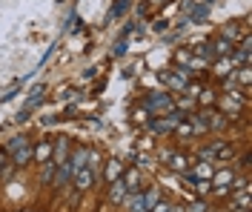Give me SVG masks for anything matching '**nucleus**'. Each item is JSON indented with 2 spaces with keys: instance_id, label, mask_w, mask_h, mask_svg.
<instances>
[{
  "instance_id": "f257e3e1",
  "label": "nucleus",
  "mask_w": 252,
  "mask_h": 212,
  "mask_svg": "<svg viewBox=\"0 0 252 212\" xmlns=\"http://www.w3.org/2000/svg\"><path fill=\"white\" fill-rule=\"evenodd\" d=\"M172 109H175V100L166 92H149L143 98V112H149V115H166Z\"/></svg>"
},
{
  "instance_id": "f03ea898",
  "label": "nucleus",
  "mask_w": 252,
  "mask_h": 212,
  "mask_svg": "<svg viewBox=\"0 0 252 212\" xmlns=\"http://www.w3.org/2000/svg\"><path fill=\"white\" fill-rule=\"evenodd\" d=\"M158 78H160L163 86H169L172 92H181V89H187L189 78H192V69H189V66H178L175 72H160Z\"/></svg>"
},
{
  "instance_id": "7ed1b4c3",
  "label": "nucleus",
  "mask_w": 252,
  "mask_h": 212,
  "mask_svg": "<svg viewBox=\"0 0 252 212\" xmlns=\"http://www.w3.org/2000/svg\"><path fill=\"white\" fill-rule=\"evenodd\" d=\"M212 192L215 195H229L232 189H235V172H229V169H223L218 175H212Z\"/></svg>"
},
{
  "instance_id": "20e7f679",
  "label": "nucleus",
  "mask_w": 252,
  "mask_h": 212,
  "mask_svg": "<svg viewBox=\"0 0 252 212\" xmlns=\"http://www.w3.org/2000/svg\"><path fill=\"white\" fill-rule=\"evenodd\" d=\"M187 115H184V109H172V112H166V118H158V121H152V129L155 132H172L181 121H184Z\"/></svg>"
},
{
  "instance_id": "39448f33",
  "label": "nucleus",
  "mask_w": 252,
  "mask_h": 212,
  "mask_svg": "<svg viewBox=\"0 0 252 212\" xmlns=\"http://www.w3.org/2000/svg\"><path fill=\"white\" fill-rule=\"evenodd\" d=\"M229 155H232V147L226 141H215L201 149V161H215V158H229Z\"/></svg>"
},
{
  "instance_id": "423d86ee",
  "label": "nucleus",
  "mask_w": 252,
  "mask_h": 212,
  "mask_svg": "<svg viewBox=\"0 0 252 212\" xmlns=\"http://www.w3.org/2000/svg\"><path fill=\"white\" fill-rule=\"evenodd\" d=\"M163 163H166L172 172H181V175L189 172V166H192L189 158H187V155H181V152H163Z\"/></svg>"
},
{
  "instance_id": "0eeeda50",
  "label": "nucleus",
  "mask_w": 252,
  "mask_h": 212,
  "mask_svg": "<svg viewBox=\"0 0 252 212\" xmlns=\"http://www.w3.org/2000/svg\"><path fill=\"white\" fill-rule=\"evenodd\" d=\"M72 178H75V189H78V192H86V189H92V186H94L97 175H94L89 166H83V169H78Z\"/></svg>"
},
{
  "instance_id": "6e6552de",
  "label": "nucleus",
  "mask_w": 252,
  "mask_h": 212,
  "mask_svg": "<svg viewBox=\"0 0 252 212\" xmlns=\"http://www.w3.org/2000/svg\"><path fill=\"white\" fill-rule=\"evenodd\" d=\"M195 181H212V175H215V166H212V161H198L195 163V169L189 172Z\"/></svg>"
},
{
  "instance_id": "1a4fd4ad",
  "label": "nucleus",
  "mask_w": 252,
  "mask_h": 212,
  "mask_svg": "<svg viewBox=\"0 0 252 212\" xmlns=\"http://www.w3.org/2000/svg\"><path fill=\"white\" fill-rule=\"evenodd\" d=\"M218 78H232L238 72V66L232 63V58H218V63H215V69H212Z\"/></svg>"
},
{
  "instance_id": "9d476101",
  "label": "nucleus",
  "mask_w": 252,
  "mask_h": 212,
  "mask_svg": "<svg viewBox=\"0 0 252 212\" xmlns=\"http://www.w3.org/2000/svg\"><path fill=\"white\" fill-rule=\"evenodd\" d=\"M126 195H129L126 183H124L121 178H115V181H112V189H109V201H112V204H124Z\"/></svg>"
},
{
  "instance_id": "9b49d317",
  "label": "nucleus",
  "mask_w": 252,
  "mask_h": 212,
  "mask_svg": "<svg viewBox=\"0 0 252 212\" xmlns=\"http://www.w3.org/2000/svg\"><path fill=\"white\" fill-rule=\"evenodd\" d=\"M184 9L189 12V20H192V23H201V20H206V15H209V0H206V3H201V6H192V3H187Z\"/></svg>"
},
{
  "instance_id": "f8f14e48",
  "label": "nucleus",
  "mask_w": 252,
  "mask_h": 212,
  "mask_svg": "<svg viewBox=\"0 0 252 212\" xmlns=\"http://www.w3.org/2000/svg\"><path fill=\"white\" fill-rule=\"evenodd\" d=\"M212 46V55H218V58H229L232 52H235V43L232 40H226V37H218L215 43H209Z\"/></svg>"
},
{
  "instance_id": "ddd939ff",
  "label": "nucleus",
  "mask_w": 252,
  "mask_h": 212,
  "mask_svg": "<svg viewBox=\"0 0 252 212\" xmlns=\"http://www.w3.org/2000/svg\"><path fill=\"white\" fill-rule=\"evenodd\" d=\"M29 161H32V147H29V141H26V144H20V147L12 152V163H15V166H26Z\"/></svg>"
},
{
  "instance_id": "4468645a",
  "label": "nucleus",
  "mask_w": 252,
  "mask_h": 212,
  "mask_svg": "<svg viewBox=\"0 0 252 212\" xmlns=\"http://www.w3.org/2000/svg\"><path fill=\"white\" fill-rule=\"evenodd\" d=\"M201 118H204L206 129H209V126H212V129H223V126H226V121H229V118H223L220 112H201Z\"/></svg>"
},
{
  "instance_id": "2eb2a0df",
  "label": "nucleus",
  "mask_w": 252,
  "mask_h": 212,
  "mask_svg": "<svg viewBox=\"0 0 252 212\" xmlns=\"http://www.w3.org/2000/svg\"><path fill=\"white\" fill-rule=\"evenodd\" d=\"M124 204H129V212H149L146 201H143V192H132V195H126Z\"/></svg>"
},
{
  "instance_id": "dca6fc26",
  "label": "nucleus",
  "mask_w": 252,
  "mask_h": 212,
  "mask_svg": "<svg viewBox=\"0 0 252 212\" xmlns=\"http://www.w3.org/2000/svg\"><path fill=\"white\" fill-rule=\"evenodd\" d=\"M86 161H89V149H86V147H78L75 152H72V158H69V163H72V169H75V172L83 169Z\"/></svg>"
},
{
  "instance_id": "f3484780",
  "label": "nucleus",
  "mask_w": 252,
  "mask_h": 212,
  "mask_svg": "<svg viewBox=\"0 0 252 212\" xmlns=\"http://www.w3.org/2000/svg\"><path fill=\"white\" fill-rule=\"evenodd\" d=\"M72 175H75V169H72V163H69V158H66V161L61 163V172L52 178V183H55V186H63L66 181H72Z\"/></svg>"
},
{
  "instance_id": "a211bd4d",
  "label": "nucleus",
  "mask_w": 252,
  "mask_h": 212,
  "mask_svg": "<svg viewBox=\"0 0 252 212\" xmlns=\"http://www.w3.org/2000/svg\"><path fill=\"white\" fill-rule=\"evenodd\" d=\"M124 183H126V189H129V195L138 192V189H141V175H138V169H129L126 178H124Z\"/></svg>"
},
{
  "instance_id": "6ab92c4d",
  "label": "nucleus",
  "mask_w": 252,
  "mask_h": 212,
  "mask_svg": "<svg viewBox=\"0 0 252 212\" xmlns=\"http://www.w3.org/2000/svg\"><path fill=\"white\" fill-rule=\"evenodd\" d=\"M121 172H124V163L118 161V158H115V161H106V181H115V178H121Z\"/></svg>"
},
{
  "instance_id": "aec40b11",
  "label": "nucleus",
  "mask_w": 252,
  "mask_h": 212,
  "mask_svg": "<svg viewBox=\"0 0 252 212\" xmlns=\"http://www.w3.org/2000/svg\"><path fill=\"white\" fill-rule=\"evenodd\" d=\"M34 158H37V161H49V158H52V141H40V144H37V149H34Z\"/></svg>"
},
{
  "instance_id": "412c9836",
  "label": "nucleus",
  "mask_w": 252,
  "mask_h": 212,
  "mask_svg": "<svg viewBox=\"0 0 252 212\" xmlns=\"http://www.w3.org/2000/svg\"><path fill=\"white\" fill-rule=\"evenodd\" d=\"M220 106H223L226 118H235L238 109H241V103H238V100H232V98H223V100H220Z\"/></svg>"
},
{
  "instance_id": "4be33fe9",
  "label": "nucleus",
  "mask_w": 252,
  "mask_h": 212,
  "mask_svg": "<svg viewBox=\"0 0 252 212\" xmlns=\"http://www.w3.org/2000/svg\"><path fill=\"white\" fill-rule=\"evenodd\" d=\"M63 161H66V138H58V147H55V161H52V163H58V166H61Z\"/></svg>"
},
{
  "instance_id": "5701e85b",
  "label": "nucleus",
  "mask_w": 252,
  "mask_h": 212,
  "mask_svg": "<svg viewBox=\"0 0 252 212\" xmlns=\"http://www.w3.org/2000/svg\"><path fill=\"white\" fill-rule=\"evenodd\" d=\"M189 52H195V55H198V58H204V61L215 58V55H212V46H209V43H195V49H189Z\"/></svg>"
},
{
  "instance_id": "b1692460",
  "label": "nucleus",
  "mask_w": 252,
  "mask_h": 212,
  "mask_svg": "<svg viewBox=\"0 0 252 212\" xmlns=\"http://www.w3.org/2000/svg\"><path fill=\"white\" fill-rule=\"evenodd\" d=\"M46 166H43V183H52V178H55V169H58V163L52 161H43Z\"/></svg>"
},
{
  "instance_id": "393cba45",
  "label": "nucleus",
  "mask_w": 252,
  "mask_h": 212,
  "mask_svg": "<svg viewBox=\"0 0 252 212\" xmlns=\"http://www.w3.org/2000/svg\"><path fill=\"white\" fill-rule=\"evenodd\" d=\"M143 201H146V207L152 210L158 201H160V195H158V189H149V192H143Z\"/></svg>"
},
{
  "instance_id": "a878e982",
  "label": "nucleus",
  "mask_w": 252,
  "mask_h": 212,
  "mask_svg": "<svg viewBox=\"0 0 252 212\" xmlns=\"http://www.w3.org/2000/svg\"><path fill=\"white\" fill-rule=\"evenodd\" d=\"M175 132H178L181 138H192V135H195V132H192V123H178V126H175Z\"/></svg>"
},
{
  "instance_id": "bb28decb",
  "label": "nucleus",
  "mask_w": 252,
  "mask_h": 212,
  "mask_svg": "<svg viewBox=\"0 0 252 212\" xmlns=\"http://www.w3.org/2000/svg\"><path fill=\"white\" fill-rule=\"evenodd\" d=\"M220 37H226V40H232V43H235V37H238V26H235V23H229V26L223 29V34H220Z\"/></svg>"
},
{
  "instance_id": "cd10ccee",
  "label": "nucleus",
  "mask_w": 252,
  "mask_h": 212,
  "mask_svg": "<svg viewBox=\"0 0 252 212\" xmlns=\"http://www.w3.org/2000/svg\"><path fill=\"white\" fill-rule=\"evenodd\" d=\"M175 61H178L181 66H184V63H189V61H192V52H189V49H178V55H175Z\"/></svg>"
},
{
  "instance_id": "c85d7f7f",
  "label": "nucleus",
  "mask_w": 252,
  "mask_h": 212,
  "mask_svg": "<svg viewBox=\"0 0 252 212\" xmlns=\"http://www.w3.org/2000/svg\"><path fill=\"white\" fill-rule=\"evenodd\" d=\"M126 6H129V0H118V3H115V9H112V15H124Z\"/></svg>"
},
{
  "instance_id": "c756f323",
  "label": "nucleus",
  "mask_w": 252,
  "mask_h": 212,
  "mask_svg": "<svg viewBox=\"0 0 252 212\" xmlns=\"http://www.w3.org/2000/svg\"><path fill=\"white\" fill-rule=\"evenodd\" d=\"M198 98L204 100V103H212V100H215V95H212V92H206V89H201V95H198Z\"/></svg>"
},
{
  "instance_id": "7c9ffc66",
  "label": "nucleus",
  "mask_w": 252,
  "mask_h": 212,
  "mask_svg": "<svg viewBox=\"0 0 252 212\" xmlns=\"http://www.w3.org/2000/svg\"><path fill=\"white\" fill-rule=\"evenodd\" d=\"M112 52H115V55H124V52H126V40H121V43H115V49H112Z\"/></svg>"
},
{
  "instance_id": "2f4dec72",
  "label": "nucleus",
  "mask_w": 252,
  "mask_h": 212,
  "mask_svg": "<svg viewBox=\"0 0 252 212\" xmlns=\"http://www.w3.org/2000/svg\"><path fill=\"white\" fill-rule=\"evenodd\" d=\"M192 212H206V207H204V204H201V201H198V204L192 207Z\"/></svg>"
},
{
  "instance_id": "473e14b6",
  "label": "nucleus",
  "mask_w": 252,
  "mask_h": 212,
  "mask_svg": "<svg viewBox=\"0 0 252 212\" xmlns=\"http://www.w3.org/2000/svg\"><path fill=\"white\" fill-rule=\"evenodd\" d=\"M3 163H6V152H0V172H3Z\"/></svg>"
}]
</instances>
